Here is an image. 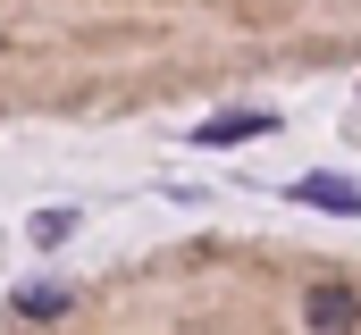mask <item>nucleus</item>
<instances>
[{
	"label": "nucleus",
	"instance_id": "nucleus-1",
	"mask_svg": "<svg viewBox=\"0 0 361 335\" xmlns=\"http://www.w3.org/2000/svg\"><path fill=\"white\" fill-rule=\"evenodd\" d=\"M302 327H311V335H353L361 327L353 285H311V293H302Z\"/></svg>",
	"mask_w": 361,
	"mask_h": 335
},
{
	"label": "nucleus",
	"instance_id": "nucleus-2",
	"mask_svg": "<svg viewBox=\"0 0 361 335\" xmlns=\"http://www.w3.org/2000/svg\"><path fill=\"white\" fill-rule=\"evenodd\" d=\"M277 118L269 109H244V118H202V126H193V143H202V151H227V143H252V134H269Z\"/></svg>",
	"mask_w": 361,
	"mask_h": 335
},
{
	"label": "nucleus",
	"instance_id": "nucleus-3",
	"mask_svg": "<svg viewBox=\"0 0 361 335\" xmlns=\"http://www.w3.org/2000/svg\"><path fill=\"white\" fill-rule=\"evenodd\" d=\"M294 201H311V210H345V218L361 210V193H353V184H336V176H302Z\"/></svg>",
	"mask_w": 361,
	"mask_h": 335
},
{
	"label": "nucleus",
	"instance_id": "nucleus-4",
	"mask_svg": "<svg viewBox=\"0 0 361 335\" xmlns=\"http://www.w3.org/2000/svg\"><path fill=\"white\" fill-rule=\"evenodd\" d=\"M25 235H34L42 251H59L68 235H76V210H34V218H25Z\"/></svg>",
	"mask_w": 361,
	"mask_h": 335
},
{
	"label": "nucleus",
	"instance_id": "nucleus-5",
	"mask_svg": "<svg viewBox=\"0 0 361 335\" xmlns=\"http://www.w3.org/2000/svg\"><path fill=\"white\" fill-rule=\"evenodd\" d=\"M17 310H25V319H59V310H68V293H59V285H25V293H17Z\"/></svg>",
	"mask_w": 361,
	"mask_h": 335
}]
</instances>
